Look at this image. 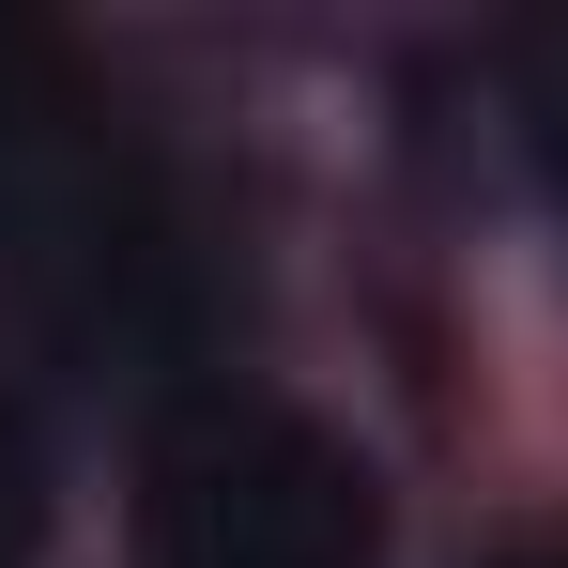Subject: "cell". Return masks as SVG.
<instances>
[{
	"label": "cell",
	"mask_w": 568,
	"mask_h": 568,
	"mask_svg": "<svg viewBox=\"0 0 568 568\" xmlns=\"http://www.w3.org/2000/svg\"><path fill=\"white\" fill-rule=\"evenodd\" d=\"M139 262H154V185L123 154V108L78 78L62 31L0 16V292L78 323Z\"/></svg>",
	"instance_id": "7a4b0ae2"
},
{
	"label": "cell",
	"mask_w": 568,
	"mask_h": 568,
	"mask_svg": "<svg viewBox=\"0 0 568 568\" xmlns=\"http://www.w3.org/2000/svg\"><path fill=\"white\" fill-rule=\"evenodd\" d=\"M31 554H47V430L0 384V568H31Z\"/></svg>",
	"instance_id": "3957f363"
},
{
	"label": "cell",
	"mask_w": 568,
	"mask_h": 568,
	"mask_svg": "<svg viewBox=\"0 0 568 568\" xmlns=\"http://www.w3.org/2000/svg\"><path fill=\"white\" fill-rule=\"evenodd\" d=\"M139 568H384V476L292 399H185L139 476Z\"/></svg>",
	"instance_id": "6da1fadb"
},
{
	"label": "cell",
	"mask_w": 568,
	"mask_h": 568,
	"mask_svg": "<svg viewBox=\"0 0 568 568\" xmlns=\"http://www.w3.org/2000/svg\"><path fill=\"white\" fill-rule=\"evenodd\" d=\"M476 568H568V538H507V554H476Z\"/></svg>",
	"instance_id": "5b68a950"
},
{
	"label": "cell",
	"mask_w": 568,
	"mask_h": 568,
	"mask_svg": "<svg viewBox=\"0 0 568 568\" xmlns=\"http://www.w3.org/2000/svg\"><path fill=\"white\" fill-rule=\"evenodd\" d=\"M523 123H538V170H554V200H568V31L523 62Z\"/></svg>",
	"instance_id": "277c9868"
}]
</instances>
